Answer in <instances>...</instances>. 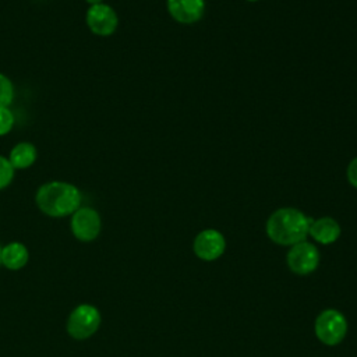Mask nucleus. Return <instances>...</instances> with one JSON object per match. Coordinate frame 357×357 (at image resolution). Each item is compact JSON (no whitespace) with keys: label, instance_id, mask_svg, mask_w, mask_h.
<instances>
[{"label":"nucleus","instance_id":"1","mask_svg":"<svg viewBox=\"0 0 357 357\" xmlns=\"http://www.w3.org/2000/svg\"><path fill=\"white\" fill-rule=\"evenodd\" d=\"M38 208L47 216L63 218L73 215L81 205V191L71 183L49 181L36 191Z\"/></svg>","mask_w":357,"mask_h":357},{"label":"nucleus","instance_id":"2","mask_svg":"<svg viewBox=\"0 0 357 357\" xmlns=\"http://www.w3.org/2000/svg\"><path fill=\"white\" fill-rule=\"evenodd\" d=\"M312 219L296 208H280L266 222L268 237L280 245H294L308 234Z\"/></svg>","mask_w":357,"mask_h":357},{"label":"nucleus","instance_id":"3","mask_svg":"<svg viewBox=\"0 0 357 357\" xmlns=\"http://www.w3.org/2000/svg\"><path fill=\"white\" fill-rule=\"evenodd\" d=\"M100 312L91 304H81L75 307L67 319V332L77 340L91 337L100 326Z\"/></svg>","mask_w":357,"mask_h":357},{"label":"nucleus","instance_id":"4","mask_svg":"<svg viewBox=\"0 0 357 357\" xmlns=\"http://www.w3.org/2000/svg\"><path fill=\"white\" fill-rule=\"evenodd\" d=\"M314 331L324 344L335 346L344 339L347 333V321L340 311L325 310L317 317Z\"/></svg>","mask_w":357,"mask_h":357},{"label":"nucleus","instance_id":"5","mask_svg":"<svg viewBox=\"0 0 357 357\" xmlns=\"http://www.w3.org/2000/svg\"><path fill=\"white\" fill-rule=\"evenodd\" d=\"M319 264V252L317 247L307 241H300L287 252V265L297 275H308L317 269Z\"/></svg>","mask_w":357,"mask_h":357},{"label":"nucleus","instance_id":"6","mask_svg":"<svg viewBox=\"0 0 357 357\" xmlns=\"http://www.w3.org/2000/svg\"><path fill=\"white\" fill-rule=\"evenodd\" d=\"M100 216L93 208H78L71 216V231L79 241L95 240L100 233Z\"/></svg>","mask_w":357,"mask_h":357},{"label":"nucleus","instance_id":"7","mask_svg":"<svg viewBox=\"0 0 357 357\" xmlns=\"http://www.w3.org/2000/svg\"><path fill=\"white\" fill-rule=\"evenodd\" d=\"M85 21L91 32L99 36L112 35L119 25V18L116 11L109 4H105V3L89 6V8L86 10Z\"/></svg>","mask_w":357,"mask_h":357},{"label":"nucleus","instance_id":"8","mask_svg":"<svg viewBox=\"0 0 357 357\" xmlns=\"http://www.w3.org/2000/svg\"><path fill=\"white\" fill-rule=\"evenodd\" d=\"M192 248L199 259L215 261L225 252L226 240L220 231L215 229H205L197 234Z\"/></svg>","mask_w":357,"mask_h":357},{"label":"nucleus","instance_id":"9","mask_svg":"<svg viewBox=\"0 0 357 357\" xmlns=\"http://www.w3.org/2000/svg\"><path fill=\"white\" fill-rule=\"evenodd\" d=\"M169 14L181 24L199 21L205 11L204 0H167Z\"/></svg>","mask_w":357,"mask_h":357},{"label":"nucleus","instance_id":"10","mask_svg":"<svg viewBox=\"0 0 357 357\" xmlns=\"http://www.w3.org/2000/svg\"><path fill=\"white\" fill-rule=\"evenodd\" d=\"M340 226L339 223L329 216L319 218L312 220L308 229V234L321 244H331L335 243L340 236Z\"/></svg>","mask_w":357,"mask_h":357},{"label":"nucleus","instance_id":"11","mask_svg":"<svg viewBox=\"0 0 357 357\" xmlns=\"http://www.w3.org/2000/svg\"><path fill=\"white\" fill-rule=\"evenodd\" d=\"M28 250L22 243L13 241L1 247V264L10 271H18L28 262Z\"/></svg>","mask_w":357,"mask_h":357},{"label":"nucleus","instance_id":"12","mask_svg":"<svg viewBox=\"0 0 357 357\" xmlns=\"http://www.w3.org/2000/svg\"><path fill=\"white\" fill-rule=\"evenodd\" d=\"M8 160L14 169H26L36 160V148L31 142H18L11 151Z\"/></svg>","mask_w":357,"mask_h":357},{"label":"nucleus","instance_id":"13","mask_svg":"<svg viewBox=\"0 0 357 357\" xmlns=\"http://www.w3.org/2000/svg\"><path fill=\"white\" fill-rule=\"evenodd\" d=\"M14 98V86L11 79L0 73V107H8Z\"/></svg>","mask_w":357,"mask_h":357},{"label":"nucleus","instance_id":"14","mask_svg":"<svg viewBox=\"0 0 357 357\" xmlns=\"http://www.w3.org/2000/svg\"><path fill=\"white\" fill-rule=\"evenodd\" d=\"M14 178V167L10 160L4 156H0V190L8 187Z\"/></svg>","mask_w":357,"mask_h":357},{"label":"nucleus","instance_id":"15","mask_svg":"<svg viewBox=\"0 0 357 357\" xmlns=\"http://www.w3.org/2000/svg\"><path fill=\"white\" fill-rule=\"evenodd\" d=\"M14 126V116L8 107H0V135H6Z\"/></svg>","mask_w":357,"mask_h":357},{"label":"nucleus","instance_id":"16","mask_svg":"<svg viewBox=\"0 0 357 357\" xmlns=\"http://www.w3.org/2000/svg\"><path fill=\"white\" fill-rule=\"evenodd\" d=\"M347 180L353 187L357 188V158H354L347 166Z\"/></svg>","mask_w":357,"mask_h":357},{"label":"nucleus","instance_id":"17","mask_svg":"<svg viewBox=\"0 0 357 357\" xmlns=\"http://www.w3.org/2000/svg\"><path fill=\"white\" fill-rule=\"evenodd\" d=\"M85 1H86L88 4H91V6H92V4H99V3H102L103 0H85Z\"/></svg>","mask_w":357,"mask_h":357},{"label":"nucleus","instance_id":"18","mask_svg":"<svg viewBox=\"0 0 357 357\" xmlns=\"http://www.w3.org/2000/svg\"><path fill=\"white\" fill-rule=\"evenodd\" d=\"M0 264H1V247H0Z\"/></svg>","mask_w":357,"mask_h":357},{"label":"nucleus","instance_id":"19","mask_svg":"<svg viewBox=\"0 0 357 357\" xmlns=\"http://www.w3.org/2000/svg\"><path fill=\"white\" fill-rule=\"evenodd\" d=\"M247 1H258V0H247Z\"/></svg>","mask_w":357,"mask_h":357}]
</instances>
